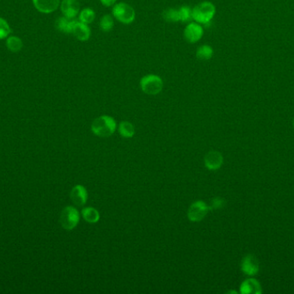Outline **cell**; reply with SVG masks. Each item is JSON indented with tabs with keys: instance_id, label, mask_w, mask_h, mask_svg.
Segmentation results:
<instances>
[{
	"instance_id": "obj_5",
	"label": "cell",
	"mask_w": 294,
	"mask_h": 294,
	"mask_svg": "<svg viewBox=\"0 0 294 294\" xmlns=\"http://www.w3.org/2000/svg\"><path fill=\"white\" fill-rule=\"evenodd\" d=\"M60 222L65 230H73L79 222V213L77 209L73 206L64 208L60 214Z\"/></svg>"
},
{
	"instance_id": "obj_14",
	"label": "cell",
	"mask_w": 294,
	"mask_h": 294,
	"mask_svg": "<svg viewBox=\"0 0 294 294\" xmlns=\"http://www.w3.org/2000/svg\"><path fill=\"white\" fill-rule=\"evenodd\" d=\"M262 292L261 285L256 279H245L240 285V293L261 294Z\"/></svg>"
},
{
	"instance_id": "obj_6",
	"label": "cell",
	"mask_w": 294,
	"mask_h": 294,
	"mask_svg": "<svg viewBox=\"0 0 294 294\" xmlns=\"http://www.w3.org/2000/svg\"><path fill=\"white\" fill-rule=\"evenodd\" d=\"M209 210H211L210 206H208L206 202L198 200L193 202L188 208L187 217L192 222H200L208 215Z\"/></svg>"
},
{
	"instance_id": "obj_4",
	"label": "cell",
	"mask_w": 294,
	"mask_h": 294,
	"mask_svg": "<svg viewBox=\"0 0 294 294\" xmlns=\"http://www.w3.org/2000/svg\"><path fill=\"white\" fill-rule=\"evenodd\" d=\"M112 15L115 19L123 24H131L136 18L134 8L124 2H120L113 6Z\"/></svg>"
},
{
	"instance_id": "obj_8",
	"label": "cell",
	"mask_w": 294,
	"mask_h": 294,
	"mask_svg": "<svg viewBox=\"0 0 294 294\" xmlns=\"http://www.w3.org/2000/svg\"><path fill=\"white\" fill-rule=\"evenodd\" d=\"M241 270L249 276H255L260 270L258 260L254 255H247L241 262Z\"/></svg>"
},
{
	"instance_id": "obj_3",
	"label": "cell",
	"mask_w": 294,
	"mask_h": 294,
	"mask_svg": "<svg viewBox=\"0 0 294 294\" xmlns=\"http://www.w3.org/2000/svg\"><path fill=\"white\" fill-rule=\"evenodd\" d=\"M140 87L147 95H158L163 90V79L157 75H145L140 80Z\"/></svg>"
},
{
	"instance_id": "obj_13",
	"label": "cell",
	"mask_w": 294,
	"mask_h": 294,
	"mask_svg": "<svg viewBox=\"0 0 294 294\" xmlns=\"http://www.w3.org/2000/svg\"><path fill=\"white\" fill-rule=\"evenodd\" d=\"M71 199L76 205L78 206L83 205L88 199L86 188L82 185L75 186L71 191Z\"/></svg>"
},
{
	"instance_id": "obj_25",
	"label": "cell",
	"mask_w": 294,
	"mask_h": 294,
	"mask_svg": "<svg viewBox=\"0 0 294 294\" xmlns=\"http://www.w3.org/2000/svg\"><path fill=\"white\" fill-rule=\"evenodd\" d=\"M226 204V201L225 199L220 197H217V198H214L211 202V205H210V209L211 210H219L223 208Z\"/></svg>"
},
{
	"instance_id": "obj_20",
	"label": "cell",
	"mask_w": 294,
	"mask_h": 294,
	"mask_svg": "<svg viewBox=\"0 0 294 294\" xmlns=\"http://www.w3.org/2000/svg\"><path fill=\"white\" fill-rule=\"evenodd\" d=\"M119 133L122 136L125 138H131L133 137L135 133L134 124L128 121H122L119 125Z\"/></svg>"
},
{
	"instance_id": "obj_7",
	"label": "cell",
	"mask_w": 294,
	"mask_h": 294,
	"mask_svg": "<svg viewBox=\"0 0 294 294\" xmlns=\"http://www.w3.org/2000/svg\"><path fill=\"white\" fill-rule=\"evenodd\" d=\"M203 35H204V30L202 28V24H198L196 22H191L185 27V40L189 43H195L199 42L200 40L202 39Z\"/></svg>"
},
{
	"instance_id": "obj_19",
	"label": "cell",
	"mask_w": 294,
	"mask_h": 294,
	"mask_svg": "<svg viewBox=\"0 0 294 294\" xmlns=\"http://www.w3.org/2000/svg\"><path fill=\"white\" fill-rule=\"evenodd\" d=\"M83 219L89 224H95L100 219V214L95 208L86 207L82 210Z\"/></svg>"
},
{
	"instance_id": "obj_1",
	"label": "cell",
	"mask_w": 294,
	"mask_h": 294,
	"mask_svg": "<svg viewBox=\"0 0 294 294\" xmlns=\"http://www.w3.org/2000/svg\"><path fill=\"white\" fill-rule=\"evenodd\" d=\"M216 14V7L209 1H203L192 9L193 20L202 25H208Z\"/></svg>"
},
{
	"instance_id": "obj_26",
	"label": "cell",
	"mask_w": 294,
	"mask_h": 294,
	"mask_svg": "<svg viewBox=\"0 0 294 294\" xmlns=\"http://www.w3.org/2000/svg\"><path fill=\"white\" fill-rule=\"evenodd\" d=\"M117 0H100L102 5L105 6V7H111L116 5Z\"/></svg>"
},
{
	"instance_id": "obj_10",
	"label": "cell",
	"mask_w": 294,
	"mask_h": 294,
	"mask_svg": "<svg viewBox=\"0 0 294 294\" xmlns=\"http://www.w3.org/2000/svg\"><path fill=\"white\" fill-rule=\"evenodd\" d=\"M204 161L206 168L211 171H215L220 169L221 166L223 165L224 158L221 153L213 150L206 155Z\"/></svg>"
},
{
	"instance_id": "obj_17",
	"label": "cell",
	"mask_w": 294,
	"mask_h": 294,
	"mask_svg": "<svg viewBox=\"0 0 294 294\" xmlns=\"http://www.w3.org/2000/svg\"><path fill=\"white\" fill-rule=\"evenodd\" d=\"M196 57L201 60H210L214 55V48L208 44L200 46L195 53Z\"/></svg>"
},
{
	"instance_id": "obj_2",
	"label": "cell",
	"mask_w": 294,
	"mask_h": 294,
	"mask_svg": "<svg viewBox=\"0 0 294 294\" xmlns=\"http://www.w3.org/2000/svg\"><path fill=\"white\" fill-rule=\"evenodd\" d=\"M116 122L113 117L104 115L93 121L91 131L100 137H109L116 131Z\"/></svg>"
},
{
	"instance_id": "obj_24",
	"label": "cell",
	"mask_w": 294,
	"mask_h": 294,
	"mask_svg": "<svg viewBox=\"0 0 294 294\" xmlns=\"http://www.w3.org/2000/svg\"><path fill=\"white\" fill-rule=\"evenodd\" d=\"M12 33V29L6 19L0 18V40L6 39Z\"/></svg>"
},
{
	"instance_id": "obj_12",
	"label": "cell",
	"mask_w": 294,
	"mask_h": 294,
	"mask_svg": "<svg viewBox=\"0 0 294 294\" xmlns=\"http://www.w3.org/2000/svg\"><path fill=\"white\" fill-rule=\"evenodd\" d=\"M71 34L77 38L78 41L81 42H86L90 38L91 35V30L89 29L88 24H83L81 22H75L74 26L71 31Z\"/></svg>"
},
{
	"instance_id": "obj_22",
	"label": "cell",
	"mask_w": 294,
	"mask_h": 294,
	"mask_svg": "<svg viewBox=\"0 0 294 294\" xmlns=\"http://www.w3.org/2000/svg\"><path fill=\"white\" fill-rule=\"evenodd\" d=\"M163 18L166 22L169 23H177L180 22L179 18L178 9L169 8L163 12Z\"/></svg>"
},
{
	"instance_id": "obj_23",
	"label": "cell",
	"mask_w": 294,
	"mask_h": 294,
	"mask_svg": "<svg viewBox=\"0 0 294 294\" xmlns=\"http://www.w3.org/2000/svg\"><path fill=\"white\" fill-rule=\"evenodd\" d=\"M179 18H180V22L181 23H187V22L190 21L192 18V9L189 6H181L178 9Z\"/></svg>"
},
{
	"instance_id": "obj_16",
	"label": "cell",
	"mask_w": 294,
	"mask_h": 294,
	"mask_svg": "<svg viewBox=\"0 0 294 294\" xmlns=\"http://www.w3.org/2000/svg\"><path fill=\"white\" fill-rule=\"evenodd\" d=\"M6 47L10 51L18 53L21 51L24 47V43L20 37L16 36H9L6 38Z\"/></svg>"
},
{
	"instance_id": "obj_27",
	"label": "cell",
	"mask_w": 294,
	"mask_h": 294,
	"mask_svg": "<svg viewBox=\"0 0 294 294\" xmlns=\"http://www.w3.org/2000/svg\"><path fill=\"white\" fill-rule=\"evenodd\" d=\"M227 293L238 294V291H227Z\"/></svg>"
},
{
	"instance_id": "obj_11",
	"label": "cell",
	"mask_w": 294,
	"mask_h": 294,
	"mask_svg": "<svg viewBox=\"0 0 294 294\" xmlns=\"http://www.w3.org/2000/svg\"><path fill=\"white\" fill-rule=\"evenodd\" d=\"M33 4L38 12L50 14L60 6V0H33Z\"/></svg>"
},
{
	"instance_id": "obj_15",
	"label": "cell",
	"mask_w": 294,
	"mask_h": 294,
	"mask_svg": "<svg viewBox=\"0 0 294 294\" xmlns=\"http://www.w3.org/2000/svg\"><path fill=\"white\" fill-rule=\"evenodd\" d=\"M77 20L75 19H71V18H65V17H61L57 19L56 23H55V26H56L57 30L65 34H71L73 26H74L75 22Z\"/></svg>"
},
{
	"instance_id": "obj_28",
	"label": "cell",
	"mask_w": 294,
	"mask_h": 294,
	"mask_svg": "<svg viewBox=\"0 0 294 294\" xmlns=\"http://www.w3.org/2000/svg\"><path fill=\"white\" fill-rule=\"evenodd\" d=\"M293 127H294V120H293Z\"/></svg>"
},
{
	"instance_id": "obj_18",
	"label": "cell",
	"mask_w": 294,
	"mask_h": 294,
	"mask_svg": "<svg viewBox=\"0 0 294 294\" xmlns=\"http://www.w3.org/2000/svg\"><path fill=\"white\" fill-rule=\"evenodd\" d=\"M95 18V12L94 10L87 7L82 10L79 14H78V21L83 24H92Z\"/></svg>"
},
{
	"instance_id": "obj_9",
	"label": "cell",
	"mask_w": 294,
	"mask_h": 294,
	"mask_svg": "<svg viewBox=\"0 0 294 294\" xmlns=\"http://www.w3.org/2000/svg\"><path fill=\"white\" fill-rule=\"evenodd\" d=\"M60 10L64 17L74 19L80 12V5L77 0H62Z\"/></svg>"
},
{
	"instance_id": "obj_21",
	"label": "cell",
	"mask_w": 294,
	"mask_h": 294,
	"mask_svg": "<svg viewBox=\"0 0 294 294\" xmlns=\"http://www.w3.org/2000/svg\"><path fill=\"white\" fill-rule=\"evenodd\" d=\"M115 25V20H114L113 16L110 14H106L102 17L99 22V26L102 31L104 32H110L113 29Z\"/></svg>"
}]
</instances>
